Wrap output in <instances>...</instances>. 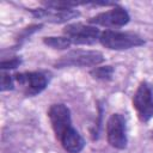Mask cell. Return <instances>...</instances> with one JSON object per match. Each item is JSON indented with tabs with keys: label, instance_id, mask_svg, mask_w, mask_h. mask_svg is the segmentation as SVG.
I'll return each mask as SVG.
<instances>
[{
	"label": "cell",
	"instance_id": "cell-8",
	"mask_svg": "<svg viewBox=\"0 0 153 153\" xmlns=\"http://www.w3.org/2000/svg\"><path fill=\"white\" fill-rule=\"evenodd\" d=\"M129 13L120 6H115L114 8L98 13L94 17H91L88 19V23L91 25H100L105 27H121L129 23Z\"/></svg>",
	"mask_w": 153,
	"mask_h": 153
},
{
	"label": "cell",
	"instance_id": "cell-1",
	"mask_svg": "<svg viewBox=\"0 0 153 153\" xmlns=\"http://www.w3.org/2000/svg\"><path fill=\"white\" fill-rule=\"evenodd\" d=\"M99 42L103 47L111 50H126L145 44L142 37L134 32H122L115 30H105L100 33Z\"/></svg>",
	"mask_w": 153,
	"mask_h": 153
},
{
	"label": "cell",
	"instance_id": "cell-3",
	"mask_svg": "<svg viewBox=\"0 0 153 153\" xmlns=\"http://www.w3.org/2000/svg\"><path fill=\"white\" fill-rule=\"evenodd\" d=\"M133 106L141 122H148L153 117V85L142 81L137 86L134 97Z\"/></svg>",
	"mask_w": 153,
	"mask_h": 153
},
{
	"label": "cell",
	"instance_id": "cell-15",
	"mask_svg": "<svg viewBox=\"0 0 153 153\" xmlns=\"http://www.w3.org/2000/svg\"><path fill=\"white\" fill-rule=\"evenodd\" d=\"M152 139H153V131H152Z\"/></svg>",
	"mask_w": 153,
	"mask_h": 153
},
{
	"label": "cell",
	"instance_id": "cell-2",
	"mask_svg": "<svg viewBox=\"0 0 153 153\" xmlns=\"http://www.w3.org/2000/svg\"><path fill=\"white\" fill-rule=\"evenodd\" d=\"M104 61V56L98 50H72L55 62L56 68L63 67H94Z\"/></svg>",
	"mask_w": 153,
	"mask_h": 153
},
{
	"label": "cell",
	"instance_id": "cell-5",
	"mask_svg": "<svg viewBox=\"0 0 153 153\" xmlns=\"http://www.w3.org/2000/svg\"><path fill=\"white\" fill-rule=\"evenodd\" d=\"M106 140L108 143L116 149H124L128 143L127 122L123 115L112 114L106 122Z\"/></svg>",
	"mask_w": 153,
	"mask_h": 153
},
{
	"label": "cell",
	"instance_id": "cell-4",
	"mask_svg": "<svg viewBox=\"0 0 153 153\" xmlns=\"http://www.w3.org/2000/svg\"><path fill=\"white\" fill-rule=\"evenodd\" d=\"M63 33L74 44L91 45V44H94L96 42H99L102 32L94 25H86L82 23H73V24H68L63 27Z\"/></svg>",
	"mask_w": 153,
	"mask_h": 153
},
{
	"label": "cell",
	"instance_id": "cell-9",
	"mask_svg": "<svg viewBox=\"0 0 153 153\" xmlns=\"http://www.w3.org/2000/svg\"><path fill=\"white\" fill-rule=\"evenodd\" d=\"M48 117L51 124V128L55 133L56 139H59L68 128L72 126V118H71V111L69 109L62 104H53L48 109Z\"/></svg>",
	"mask_w": 153,
	"mask_h": 153
},
{
	"label": "cell",
	"instance_id": "cell-14",
	"mask_svg": "<svg viewBox=\"0 0 153 153\" xmlns=\"http://www.w3.org/2000/svg\"><path fill=\"white\" fill-rule=\"evenodd\" d=\"M22 63L19 57H12L10 60H4L1 61L0 63V68L2 71H6V69H14L17 67H19V65Z\"/></svg>",
	"mask_w": 153,
	"mask_h": 153
},
{
	"label": "cell",
	"instance_id": "cell-12",
	"mask_svg": "<svg viewBox=\"0 0 153 153\" xmlns=\"http://www.w3.org/2000/svg\"><path fill=\"white\" fill-rule=\"evenodd\" d=\"M90 74L98 80H110L114 74V68L111 66L94 67L92 71H90Z\"/></svg>",
	"mask_w": 153,
	"mask_h": 153
},
{
	"label": "cell",
	"instance_id": "cell-11",
	"mask_svg": "<svg viewBox=\"0 0 153 153\" xmlns=\"http://www.w3.org/2000/svg\"><path fill=\"white\" fill-rule=\"evenodd\" d=\"M43 43L53 49H59V50H63L69 48V45L72 44L71 39L66 36H49V37H44L43 38Z\"/></svg>",
	"mask_w": 153,
	"mask_h": 153
},
{
	"label": "cell",
	"instance_id": "cell-13",
	"mask_svg": "<svg viewBox=\"0 0 153 153\" xmlns=\"http://www.w3.org/2000/svg\"><path fill=\"white\" fill-rule=\"evenodd\" d=\"M14 78H12L10 74L2 72L1 73V81H0V90L4 92V91H10V90H13L14 87V81H13Z\"/></svg>",
	"mask_w": 153,
	"mask_h": 153
},
{
	"label": "cell",
	"instance_id": "cell-7",
	"mask_svg": "<svg viewBox=\"0 0 153 153\" xmlns=\"http://www.w3.org/2000/svg\"><path fill=\"white\" fill-rule=\"evenodd\" d=\"M35 18L42 19L44 22L61 24L67 23L71 19H74L80 16L79 11L74 8H57V7H41V8H30L27 10Z\"/></svg>",
	"mask_w": 153,
	"mask_h": 153
},
{
	"label": "cell",
	"instance_id": "cell-10",
	"mask_svg": "<svg viewBox=\"0 0 153 153\" xmlns=\"http://www.w3.org/2000/svg\"><path fill=\"white\" fill-rule=\"evenodd\" d=\"M57 140L67 153H80L85 147V140L74 127L68 128Z\"/></svg>",
	"mask_w": 153,
	"mask_h": 153
},
{
	"label": "cell",
	"instance_id": "cell-6",
	"mask_svg": "<svg viewBox=\"0 0 153 153\" xmlns=\"http://www.w3.org/2000/svg\"><path fill=\"white\" fill-rule=\"evenodd\" d=\"M14 80L26 97L39 94L48 86V78L42 72H23L14 74Z\"/></svg>",
	"mask_w": 153,
	"mask_h": 153
}]
</instances>
